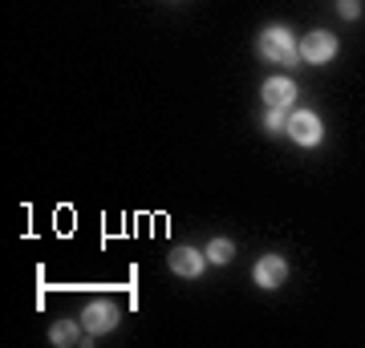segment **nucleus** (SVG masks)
Wrapping results in <instances>:
<instances>
[{"label": "nucleus", "instance_id": "1", "mask_svg": "<svg viewBox=\"0 0 365 348\" xmlns=\"http://www.w3.org/2000/svg\"><path fill=\"white\" fill-rule=\"evenodd\" d=\"M260 53L276 65H292L300 57V45H297V37H292L288 28H268V33L260 37Z\"/></svg>", "mask_w": 365, "mask_h": 348}, {"label": "nucleus", "instance_id": "2", "mask_svg": "<svg viewBox=\"0 0 365 348\" xmlns=\"http://www.w3.org/2000/svg\"><path fill=\"white\" fill-rule=\"evenodd\" d=\"M333 53H337V41H333V33H309L304 37V45H300V57L309 65H325V61H333Z\"/></svg>", "mask_w": 365, "mask_h": 348}, {"label": "nucleus", "instance_id": "3", "mask_svg": "<svg viewBox=\"0 0 365 348\" xmlns=\"http://www.w3.org/2000/svg\"><path fill=\"white\" fill-rule=\"evenodd\" d=\"M284 130L292 134V142H300V146H317L321 142V117L317 114H292Z\"/></svg>", "mask_w": 365, "mask_h": 348}, {"label": "nucleus", "instance_id": "4", "mask_svg": "<svg viewBox=\"0 0 365 348\" xmlns=\"http://www.w3.org/2000/svg\"><path fill=\"white\" fill-rule=\"evenodd\" d=\"M81 324H86V332H110L118 324V308L106 304V300H93L90 308L81 312Z\"/></svg>", "mask_w": 365, "mask_h": 348}, {"label": "nucleus", "instance_id": "5", "mask_svg": "<svg viewBox=\"0 0 365 348\" xmlns=\"http://www.w3.org/2000/svg\"><path fill=\"white\" fill-rule=\"evenodd\" d=\"M284 280H288V263L280 255H264L256 263V284L260 288H280Z\"/></svg>", "mask_w": 365, "mask_h": 348}, {"label": "nucleus", "instance_id": "6", "mask_svg": "<svg viewBox=\"0 0 365 348\" xmlns=\"http://www.w3.org/2000/svg\"><path fill=\"white\" fill-rule=\"evenodd\" d=\"M292 97H297V85L288 78L264 81V102H268V110H284V105H292Z\"/></svg>", "mask_w": 365, "mask_h": 348}, {"label": "nucleus", "instance_id": "7", "mask_svg": "<svg viewBox=\"0 0 365 348\" xmlns=\"http://www.w3.org/2000/svg\"><path fill=\"white\" fill-rule=\"evenodd\" d=\"M170 271L191 280V275L203 271V255H199L195 247H175V251H170Z\"/></svg>", "mask_w": 365, "mask_h": 348}, {"label": "nucleus", "instance_id": "8", "mask_svg": "<svg viewBox=\"0 0 365 348\" xmlns=\"http://www.w3.org/2000/svg\"><path fill=\"white\" fill-rule=\"evenodd\" d=\"M73 340H78V324L73 320L53 324V344H73Z\"/></svg>", "mask_w": 365, "mask_h": 348}, {"label": "nucleus", "instance_id": "9", "mask_svg": "<svg viewBox=\"0 0 365 348\" xmlns=\"http://www.w3.org/2000/svg\"><path fill=\"white\" fill-rule=\"evenodd\" d=\"M232 251H235V247L227 243V239H215V243L207 247V259H211V263H227V259H232Z\"/></svg>", "mask_w": 365, "mask_h": 348}, {"label": "nucleus", "instance_id": "10", "mask_svg": "<svg viewBox=\"0 0 365 348\" xmlns=\"http://www.w3.org/2000/svg\"><path fill=\"white\" fill-rule=\"evenodd\" d=\"M264 126H268V134H276V130H284L288 122H284V114H280V110H268V117H264Z\"/></svg>", "mask_w": 365, "mask_h": 348}, {"label": "nucleus", "instance_id": "11", "mask_svg": "<svg viewBox=\"0 0 365 348\" xmlns=\"http://www.w3.org/2000/svg\"><path fill=\"white\" fill-rule=\"evenodd\" d=\"M357 13H361V4H357V0H341V16H349V21H353Z\"/></svg>", "mask_w": 365, "mask_h": 348}]
</instances>
